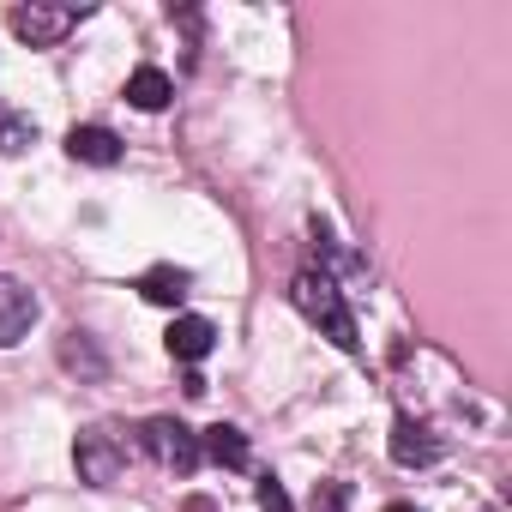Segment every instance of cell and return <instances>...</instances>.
<instances>
[{
	"mask_svg": "<svg viewBox=\"0 0 512 512\" xmlns=\"http://www.w3.org/2000/svg\"><path fill=\"white\" fill-rule=\"evenodd\" d=\"M187 284H193V278H187L181 266H151V272L139 278V296L157 302V308H175V302L187 296Z\"/></svg>",
	"mask_w": 512,
	"mask_h": 512,
	"instance_id": "11",
	"label": "cell"
},
{
	"mask_svg": "<svg viewBox=\"0 0 512 512\" xmlns=\"http://www.w3.org/2000/svg\"><path fill=\"white\" fill-rule=\"evenodd\" d=\"M392 458H398L404 470H422V464H434V458H440V440H434L422 422L398 416V422H392Z\"/></svg>",
	"mask_w": 512,
	"mask_h": 512,
	"instance_id": "8",
	"label": "cell"
},
{
	"mask_svg": "<svg viewBox=\"0 0 512 512\" xmlns=\"http://www.w3.org/2000/svg\"><path fill=\"white\" fill-rule=\"evenodd\" d=\"M386 512H416V506H410V500H392V506H386Z\"/></svg>",
	"mask_w": 512,
	"mask_h": 512,
	"instance_id": "15",
	"label": "cell"
},
{
	"mask_svg": "<svg viewBox=\"0 0 512 512\" xmlns=\"http://www.w3.org/2000/svg\"><path fill=\"white\" fill-rule=\"evenodd\" d=\"M169 97H175V79H169L163 67H139V73L127 79V103H133V109H145V115L169 109Z\"/></svg>",
	"mask_w": 512,
	"mask_h": 512,
	"instance_id": "9",
	"label": "cell"
},
{
	"mask_svg": "<svg viewBox=\"0 0 512 512\" xmlns=\"http://www.w3.org/2000/svg\"><path fill=\"white\" fill-rule=\"evenodd\" d=\"M37 326V296L19 278H0V350H13Z\"/></svg>",
	"mask_w": 512,
	"mask_h": 512,
	"instance_id": "5",
	"label": "cell"
},
{
	"mask_svg": "<svg viewBox=\"0 0 512 512\" xmlns=\"http://www.w3.org/2000/svg\"><path fill=\"white\" fill-rule=\"evenodd\" d=\"M344 500H350L344 482H320V488H314V512H344Z\"/></svg>",
	"mask_w": 512,
	"mask_h": 512,
	"instance_id": "14",
	"label": "cell"
},
{
	"mask_svg": "<svg viewBox=\"0 0 512 512\" xmlns=\"http://www.w3.org/2000/svg\"><path fill=\"white\" fill-rule=\"evenodd\" d=\"M31 139H37V127H31V121H19V115H0V151H7V157H13V151H25Z\"/></svg>",
	"mask_w": 512,
	"mask_h": 512,
	"instance_id": "12",
	"label": "cell"
},
{
	"mask_svg": "<svg viewBox=\"0 0 512 512\" xmlns=\"http://www.w3.org/2000/svg\"><path fill=\"white\" fill-rule=\"evenodd\" d=\"M145 452L163 470H175V476H193L199 470V434L187 422H175V416H151L145 422Z\"/></svg>",
	"mask_w": 512,
	"mask_h": 512,
	"instance_id": "3",
	"label": "cell"
},
{
	"mask_svg": "<svg viewBox=\"0 0 512 512\" xmlns=\"http://www.w3.org/2000/svg\"><path fill=\"white\" fill-rule=\"evenodd\" d=\"M73 464H79V482L109 488V482H121V470H127V446H121L115 428H85V434L73 440Z\"/></svg>",
	"mask_w": 512,
	"mask_h": 512,
	"instance_id": "2",
	"label": "cell"
},
{
	"mask_svg": "<svg viewBox=\"0 0 512 512\" xmlns=\"http://www.w3.org/2000/svg\"><path fill=\"white\" fill-rule=\"evenodd\" d=\"M290 302L338 344V350H356L362 344V332H356V320H350V308H344V290H338V278L332 272H320V266H308V272H296V284H290Z\"/></svg>",
	"mask_w": 512,
	"mask_h": 512,
	"instance_id": "1",
	"label": "cell"
},
{
	"mask_svg": "<svg viewBox=\"0 0 512 512\" xmlns=\"http://www.w3.org/2000/svg\"><path fill=\"white\" fill-rule=\"evenodd\" d=\"M67 157L73 163H91V169H115L121 163V139L109 127H73L67 133Z\"/></svg>",
	"mask_w": 512,
	"mask_h": 512,
	"instance_id": "7",
	"label": "cell"
},
{
	"mask_svg": "<svg viewBox=\"0 0 512 512\" xmlns=\"http://www.w3.org/2000/svg\"><path fill=\"white\" fill-rule=\"evenodd\" d=\"M163 344H169V356H175V362H205V356H211V344H217V326H211V320H199V314H181V320L163 332Z\"/></svg>",
	"mask_w": 512,
	"mask_h": 512,
	"instance_id": "6",
	"label": "cell"
},
{
	"mask_svg": "<svg viewBox=\"0 0 512 512\" xmlns=\"http://www.w3.org/2000/svg\"><path fill=\"white\" fill-rule=\"evenodd\" d=\"M199 458H211V464H223V470H241V464H247V434L229 428V422H217V428L199 434Z\"/></svg>",
	"mask_w": 512,
	"mask_h": 512,
	"instance_id": "10",
	"label": "cell"
},
{
	"mask_svg": "<svg viewBox=\"0 0 512 512\" xmlns=\"http://www.w3.org/2000/svg\"><path fill=\"white\" fill-rule=\"evenodd\" d=\"M79 19H85V7H43V0L13 7V31H19V43H31V49H55Z\"/></svg>",
	"mask_w": 512,
	"mask_h": 512,
	"instance_id": "4",
	"label": "cell"
},
{
	"mask_svg": "<svg viewBox=\"0 0 512 512\" xmlns=\"http://www.w3.org/2000/svg\"><path fill=\"white\" fill-rule=\"evenodd\" d=\"M260 512H296V506H290V494H284V482H278V476H260Z\"/></svg>",
	"mask_w": 512,
	"mask_h": 512,
	"instance_id": "13",
	"label": "cell"
}]
</instances>
